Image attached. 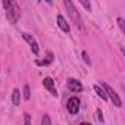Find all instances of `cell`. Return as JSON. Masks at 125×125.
Segmentation results:
<instances>
[{"instance_id":"cell-13","label":"cell","mask_w":125,"mask_h":125,"mask_svg":"<svg viewBox=\"0 0 125 125\" xmlns=\"http://www.w3.org/2000/svg\"><path fill=\"white\" fill-rule=\"evenodd\" d=\"M41 125H52V121H50V116H49V115H44V116H43Z\"/></svg>"},{"instance_id":"cell-8","label":"cell","mask_w":125,"mask_h":125,"mask_svg":"<svg viewBox=\"0 0 125 125\" xmlns=\"http://www.w3.org/2000/svg\"><path fill=\"white\" fill-rule=\"evenodd\" d=\"M12 102H13L15 106H19V102H21V93H19L18 88H15V90L12 91Z\"/></svg>"},{"instance_id":"cell-12","label":"cell","mask_w":125,"mask_h":125,"mask_svg":"<svg viewBox=\"0 0 125 125\" xmlns=\"http://www.w3.org/2000/svg\"><path fill=\"white\" fill-rule=\"evenodd\" d=\"M30 97H31L30 85H25V87H24V99H25V100H30Z\"/></svg>"},{"instance_id":"cell-20","label":"cell","mask_w":125,"mask_h":125,"mask_svg":"<svg viewBox=\"0 0 125 125\" xmlns=\"http://www.w3.org/2000/svg\"><path fill=\"white\" fill-rule=\"evenodd\" d=\"M80 3H81V5H83V6H84L85 9H88V10L91 9V6H90V3H87V2H84V0H81V2H80Z\"/></svg>"},{"instance_id":"cell-4","label":"cell","mask_w":125,"mask_h":125,"mask_svg":"<svg viewBox=\"0 0 125 125\" xmlns=\"http://www.w3.org/2000/svg\"><path fill=\"white\" fill-rule=\"evenodd\" d=\"M66 109H68V112L69 113H72V115H75V113H78V110H80V100H78V97H71L69 100H68V103H66Z\"/></svg>"},{"instance_id":"cell-18","label":"cell","mask_w":125,"mask_h":125,"mask_svg":"<svg viewBox=\"0 0 125 125\" xmlns=\"http://www.w3.org/2000/svg\"><path fill=\"white\" fill-rule=\"evenodd\" d=\"M97 121H99V122H103V113H102L100 109L97 110Z\"/></svg>"},{"instance_id":"cell-10","label":"cell","mask_w":125,"mask_h":125,"mask_svg":"<svg viewBox=\"0 0 125 125\" xmlns=\"http://www.w3.org/2000/svg\"><path fill=\"white\" fill-rule=\"evenodd\" d=\"M94 91L97 93V96L102 99V100H106L107 99V96H106V93H104V90H102L99 85H94Z\"/></svg>"},{"instance_id":"cell-2","label":"cell","mask_w":125,"mask_h":125,"mask_svg":"<svg viewBox=\"0 0 125 125\" xmlns=\"http://www.w3.org/2000/svg\"><path fill=\"white\" fill-rule=\"evenodd\" d=\"M6 16H8V21L10 22V24H16L18 22V19H19V16H21V9H19V6L16 5V3H12V6L8 9V12H6Z\"/></svg>"},{"instance_id":"cell-14","label":"cell","mask_w":125,"mask_h":125,"mask_svg":"<svg viewBox=\"0 0 125 125\" xmlns=\"http://www.w3.org/2000/svg\"><path fill=\"white\" fill-rule=\"evenodd\" d=\"M31 50H32V53H34V54H38V44H37V41L31 44Z\"/></svg>"},{"instance_id":"cell-1","label":"cell","mask_w":125,"mask_h":125,"mask_svg":"<svg viewBox=\"0 0 125 125\" xmlns=\"http://www.w3.org/2000/svg\"><path fill=\"white\" fill-rule=\"evenodd\" d=\"M65 6H66V9H68V12H69V16H71L72 21L75 22V25H77L80 30H83V21H81V16H80V13L77 12V9L74 8L72 2H71V0H65Z\"/></svg>"},{"instance_id":"cell-5","label":"cell","mask_w":125,"mask_h":125,"mask_svg":"<svg viewBox=\"0 0 125 125\" xmlns=\"http://www.w3.org/2000/svg\"><path fill=\"white\" fill-rule=\"evenodd\" d=\"M68 88L71 90V91H74V93H81L83 91V84L78 81V80H74V78H71L69 81H68Z\"/></svg>"},{"instance_id":"cell-17","label":"cell","mask_w":125,"mask_h":125,"mask_svg":"<svg viewBox=\"0 0 125 125\" xmlns=\"http://www.w3.org/2000/svg\"><path fill=\"white\" fill-rule=\"evenodd\" d=\"M118 24H119L121 31H125V25H124V19H122V18H118Z\"/></svg>"},{"instance_id":"cell-21","label":"cell","mask_w":125,"mask_h":125,"mask_svg":"<svg viewBox=\"0 0 125 125\" xmlns=\"http://www.w3.org/2000/svg\"><path fill=\"white\" fill-rule=\"evenodd\" d=\"M80 125H90V124H87V122H83V124H80Z\"/></svg>"},{"instance_id":"cell-7","label":"cell","mask_w":125,"mask_h":125,"mask_svg":"<svg viewBox=\"0 0 125 125\" xmlns=\"http://www.w3.org/2000/svg\"><path fill=\"white\" fill-rule=\"evenodd\" d=\"M57 25H59V28L62 30V31H65V32H69V24L65 21V18L62 16V15H57Z\"/></svg>"},{"instance_id":"cell-3","label":"cell","mask_w":125,"mask_h":125,"mask_svg":"<svg viewBox=\"0 0 125 125\" xmlns=\"http://www.w3.org/2000/svg\"><path fill=\"white\" fill-rule=\"evenodd\" d=\"M103 88H104V93H106V96L113 102V104L116 106V107H122V102H121V99H119V96L116 94V91L110 87V85H107L106 83H103Z\"/></svg>"},{"instance_id":"cell-15","label":"cell","mask_w":125,"mask_h":125,"mask_svg":"<svg viewBox=\"0 0 125 125\" xmlns=\"http://www.w3.org/2000/svg\"><path fill=\"white\" fill-rule=\"evenodd\" d=\"M24 119H25V125H31V115L30 113H24Z\"/></svg>"},{"instance_id":"cell-9","label":"cell","mask_w":125,"mask_h":125,"mask_svg":"<svg viewBox=\"0 0 125 125\" xmlns=\"http://www.w3.org/2000/svg\"><path fill=\"white\" fill-rule=\"evenodd\" d=\"M52 60H53V54L49 53L47 57H46V60H35V63L40 65V66H46V65H50L52 63Z\"/></svg>"},{"instance_id":"cell-16","label":"cell","mask_w":125,"mask_h":125,"mask_svg":"<svg viewBox=\"0 0 125 125\" xmlns=\"http://www.w3.org/2000/svg\"><path fill=\"white\" fill-rule=\"evenodd\" d=\"M83 57H84V62L87 65H90L91 62H90V57H88V54H87V52H83Z\"/></svg>"},{"instance_id":"cell-19","label":"cell","mask_w":125,"mask_h":125,"mask_svg":"<svg viewBox=\"0 0 125 125\" xmlns=\"http://www.w3.org/2000/svg\"><path fill=\"white\" fill-rule=\"evenodd\" d=\"M3 6H5V8H6V10H8V9L12 6V2H9V0H5V2H3Z\"/></svg>"},{"instance_id":"cell-6","label":"cell","mask_w":125,"mask_h":125,"mask_svg":"<svg viewBox=\"0 0 125 125\" xmlns=\"http://www.w3.org/2000/svg\"><path fill=\"white\" fill-rule=\"evenodd\" d=\"M43 84H44V87L53 94V96H57V91H56V88H54V81L50 78V77H47V78H44L43 80Z\"/></svg>"},{"instance_id":"cell-11","label":"cell","mask_w":125,"mask_h":125,"mask_svg":"<svg viewBox=\"0 0 125 125\" xmlns=\"http://www.w3.org/2000/svg\"><path fill=\"white\" fill-rule=\"evenodd\" d=\"M22 37H24V40L31 46L32 43H35V40H34V37L32 35H30V34H27V32H22Z\"/></svg>"}]
</instances>
